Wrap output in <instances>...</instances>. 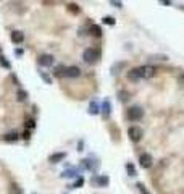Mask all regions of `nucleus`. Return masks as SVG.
I'll use <instances>...</instances> for the list:
<instances>
[{
  "instance_id": "1",
  "label": "nucleus",
  "mask_w": 184,
  "mask_h": 194,
  "mask_svg": "<svg viewBox=\"0 0 184 194\" xmlns=\"http://www.w3.org/2000/svg\"><path fill=\"white\" fill-rule=\"evenodd\" d=\"M142 117H144V110L139 105H133L126 110V120L128 121H139L142 120Z\"/></svg>"
},
{
  "instance_id": "2",
  "label": "nucleus",
  "mask_w": 184,
  "mask_h": 194,
  "mask_svg": "<svg viewBox=\"0 0 184 194\" xmlns=\"http://www.w3.org/2000/svg\"><path fill=\"white\" fill-rule=\"evenodd\" d=\"M82 60L86 61L87 65H94V63H97V60H98V54H97V50H95V49H92V47H87V49H84V52H82Z\"/></svg>"
},
{
  "instance_id": "3",
  "label": "nucleus",
  "mask_w": 184,
  "mask_h": 194,
  "mask_svg": "<svg viewBox=\"0 0 184 194\" xmlns=\"http://www.w3.org/2000/svg\"><path fill=\"white\" fill-rule=\"evenodd\" d=\"M142 134H144V131H142V128H139V126H131L128 130V136L133 143H139V141L142 139Z\"/></svg>"
},
{
  "instance_id": "4",
  "label": "nucleus",
  "mask_w": 184,
  "mask_h": 194,
  "mask_svg": "<svg viewBox=\"0 0 184 194\" xmlns=\"http://www.w3.org/2000/svg\"><path fill=\"white\" fill-rule=\"evenodd\" d=\"M128 79L129 81H139V79H142V67H137V68H131L128 71Z\"/></svg>"
},
{
  "instance_id": "5",
  "label": "nucleus",
  "mask_w": 184,
  "mask_h": 194,
  "mask_svg": "<svg viewBox=\"0 0 184 194\" xmlns=\"http://www.w3.org/2000/svg\"><path fill=\"white\" fill-rule=\"evenodd\" d=\"M53 61H55V58L49 54H42V55H39V58H37V63H39L40 67H52Z\"/></svg>"
},
{
  "instance_id": "6",
  "label": "nucleus",
  "mask_w": 184,
  "mask_h": 194,
  "mask_svg": "<svg viewBox=\"0 0 184 194\" xmlns=\"http://www.w3.org/2000/svg\"><path fill=\"white\" fill-rule=\"evenodd\" d=\"M139 163H140V167H142V168H150V167H152V155L147 154V152L140 154Z\"/></svg>"
},
{
  "instance_id": "7",
  "label": "nucleus",
  "mask_w": 184,
  "mask_h": 194,
  "mask_svg": "<svg viewBox=\"0 0 184 194\" xmlns=\"http://www.w3.org/2000/svg\"><path fill=\"white\" fill-rule=\"evenodd\" d=\"M155 73H157V68L152 67V65H144V67H142V79L152 78Z\"/></svg>"
},
{
  "instance_id": "8",
  "label": "nucleus",
  "mask_w": 184,
  "mask_h": 194,
  "mask_svg": "<svg viewBox=\"0 0 184 194\" xmlns=\"http://www.w3.org/2000/svg\"><path fill=\"white\" fill-rule=\"evenodd\" d=\"M65 76L66 78H78V76H81V70L78 67H66L65 68Z\"/></svg>"
},
{
  "instance_id": "9",
  "label": "nucleus",
  "mask_w": 184,
  "mask_h": 194,
  "mask_svg": "<svg viewBox=\"0 0 184 194\" xmlns=\"http://www.w3.org/2000/svg\"><path fill=\"white\" fill-rule=\"evenodd\" d=\"M65 157H66L65 152H56V154H52L49 157V162L50 163H58V162H61V160H65Z\"/></svg>"
},
{
  "instance_id": "10",
  "label": "nucleus",
  "mask_w": 184,
  "mask_h": 194,
  "mask_svg": "<svg viewBox=\"0 0 184 194\" xmlns=\"http://www.w3.org/2000/svg\"><path fill=\"white\" fill-rule=\"evenodd\" d=\"M23 41H24V34H23L21 31H13L11 32V42L13 44H21Z\"/></svg>"
},
{
  "instance_id": "11",
  "label": "nucleus",
  "mask_w": 184,
  "mask_h": 194,
  "mask_svg": "<svg viewBox=\"0 0 184 194\" xmlns=\"http://www.w3.org/2000/svg\"><path fill=\"white\" fill-rule=\"evenodd\" d=\"M110 113H111L110 100H105V102H103V105H102V115H103V118H108V117H110Z\"/></svg>"
},
{
  "instance_id": "12",
  "label": "nucleus",
  "mask_w": 184,
  "mask_h": 194,
  "mask_svg": "<svg viewBox=\"0 0 184 194\" xmlns=\"http://www.w3.org/2000/svg\"><path fill=\"white\" fill-rule=\"evenodd\" d=\"M89 113H91V115H97V113H100V105H98L95 100H92L91 105H89Z\"/></svg>"
},
{
  "instance_id": "13",
  "label": "nucleus",
  "mask_w": 184,
  "mask_h": 194,
  "mask_svg": "<svg viewBox=\"0 0 184 194\" xmlns=\"http://www.w3.org/2000/svg\"><path fill=\"white\" fill-rule=\"evenodd\" d=\"M3 139L8 141V143H15V141L20 139V134H18V133H10V134H5V136H3Z\"/></svg>"
},
{
  "instance_id": "14",
  "label": "nucleus",
  "mask_w": 184,
  "mask_h": 194,
  "mask_svg": "<svg viewBox=\"0 0 184 194\" xmlns=\"http://www.w3.org/2000/svg\"><path fill=\"white\" fill-rule=\"evenodd\" d=\"M91 34L95 36V37H100V36H102V28L97 26V25H92V26H91Z\"/></svg>"
},
{
  "instance_id": "15",
  "label": "nucleus",
  "mask_w": 184,
  "mask_h": 194,
  "mask_svg": "<svg viewBox=\"0 0 184 194\" xmlns=\"http://www.w3.org/2000/svg\"><path fill=\"white\" fill-rule=\"evenodd\" d=\"M68 12L73 13V15H78V13L81 12V8H79L78 3H68Z\"/></svg>"
},
{
  "instance_id": "16",
  "label": "nucleus",
  "mask_w": 184,
  "mask_h": 194,
  "mask_svg": "<svg viewBox=\"0 0 184 194\" xmlns=\"http://www.w3.org/2000/svg\"><path fill=\"white\" fill-rule=\"evenodd\" d=\"M0 67L2 68H5V70H10L11 68V65H10V61H8L3 55H0Z\"/></svg>"
},
{
  "instance_id": "17",
  "label": "nucleus",
  "mask_w": 184,
  "mask_h": 194,
  "mask_svg": "<svg viewBox=\"0 0 184 194\" xmlns=\"http://www.w3.org/2000/svg\"><path fill=\"white\" fill-rule=\"evenodd\" d=\"M126 172H128V175H129V176H136V175H137V173H136L134 165L131 163V162H128V163H126Z\"/></svg>"
},
{
  "instance_id": "18",
  "label": "nucleus",
  "mask_w": 184,
  "mask_h": 194,
  "mask_svg": "<svg viewBox=\"0 0 184 194\" xmlns=\"http://www.w3.org/2000/svg\"><path fill=\"white\" fill-rule=\"evenodd\" d=\"M102 23H103V25H110V26H115L116 20H115V18H113V16H103Z\"/></svg>"
},
{
  "instance_id": "19",
  "label": "nucleus",
  "mask_w": 184,
  "mask_h": 194,
  "mask_svg": "<svg viewBox=\"0 0 184 194\" xmlns=\"http://www.w3.org/2000/svg\"><path fill=\"white\" fill-rule=\"evenodd\" d=\"M65 68H66V67H56V68H55V71H53V74H55L56 78L65 76Z\"/></svg>"
},
{
  "instance_id": "20",
  "label": "nucleus",
  "mask_w": 184,
  "mask_h": 194,
  "mask_svg": "<svg viewBox=\"0 0 184 194\" xmlns=\"http://www.w3.org/2000/svg\"><path fill=\"white\" fill-rule=\"evenodd\" d=\"M16 99H18L20 102H24L26 99H27V92H26V91H23V89H21V91H18V94H16Z\"/></svg>"
},
{
  "instance_id": "21",
  "label": "nucleus",
  "mask_w": 184,
  "mask_h": 194,
  "mask_svg": "<svg viewBox=\"0 0 184 194\" xmlns=\"http://www.w3.org/2000/svg\"><path fill=\"white\" fill-rule=\"evenodd\" d=\"M76 168H73V170H66V172H63V175L61 176L63 178H69V176H76Z\"/></svg>"
},
{
  "instance_id": "22",
  "label": "nucleus",
  "mask_w": 184,
  "mask_h": 194,
  "mask_svg": "<svg viewBox=\"0 0 184 194\" xmlns=\"http://www.w3.org/2000/svg\"><path fill=\"white\" fill-rule=\"evenodd\" d=\"M97 184H100V186H107V183H108V178L107 176H100V178H95L94 179Z\"/></svg>"
},
{
  "instance_id": "23",
  "label": "nucleus",
  "mask_w": 184,
  "mask_h": 194,
  "mask_svg": "<svg viewBox=\"0 0 184 194\" xmlns=\"http://www.w3.org/2000/svg\"><path fill=\"white\" fill-rule=\"evenodd\" d=\"M128 96H129V94L126 92V91H123V92H120V100H121V102H126V100H128V99H129Z\"/></svg>"
},
{
  "instance_id": "24",
  "label": "nucleus",
  "mask_w": 184,
  "mask_h": 194,
  "mask_svg": "<svg viewBox=\"0 0 184 194\" xmlns=\"http://www.w3.org/2000/svg\"><path fill=\"white\" fill-rule=\"evenodd\" d=\"M10 191H11V194H21V189L18 188L16 184H11V189H10Z\"/></svg>"
},
{
  "instance_id": "25",
  "label": "nucleus",
  "mask_w": 184,
  "mask_h": 194,
  "mask_svg": "<svg viewBox=\"0 0 184 194\" xmlns=\"http://www.w3.org/2000/svg\"><path fill=\"white\" fill-rule=\"evenodd\" d=\"M137 188H139V191L142 192V194H150V192L147 191V189H145V186H144L142 183H137Z\"/></svg>"
},
{
  "instance_id": "26",
  "label": "nucleus",
  "mask_w": 184,
  "mask_h": 194,
  "mask_svg": "<svg viewBox=\"0 0 184 194\" xmlns=\"http://www.w3.org/2000/svg\"><path fill=\"white\" fill-rule=\"evenodd\" d=\"M82 183H84V178H78V181H76V183H74V184H73V186H71V188H79V186H81V184H82Z\"/></svg>"
},
{
  "instance_id": "27",
  "label": "nucleus",
  "mask_w": 184,
  "mask_h": 194,
  "mask_svg": "<svg viewBox=\"0 0 184 194\" xmlns=\"http://www.w3.org/2000/svg\"><path fill=\"white\" fill-rule=\"evenodd\" d=\"M26 128H27V131H29L31 128H34V120H27L26 121Z\"/></svg>"
},
{
  "instance_id": "28",
  "label": "nucleus",
  "mask_w": 184,
  "mask_h": 194,
  "mask_svg": "<svg viewBox=\"0 0 184 194\" xmlns=\"http://www.w3.org/2000/svg\"><path fill=\"white\" fill-rule=\"evenodd\" d=\"M40 76H42V79H44V81H45L47 84H50V83H52V79H50L49 76H47V74H44L42 71H40Z\"/></svg>"
},
{
  "instance_id": "29",
  "label": "nucleus",
  "mask_w": 184,
  "mask_h": 194,
  "mask_svg": "<svg viewBox=\"0 0 184 194\" xmlns=\"http://www.w3.org/2000/svg\"><path fill=\"white\" fill-rule=\"evenodd\" d=\"M110 3H111V5H115L116 8H121V7H123V3H121V2H115V0H111Z\"/></svg>"
},
{
  "instance_id": "30",
  "label": "nucleus",
  "mask_w": 184,
  "mask_h": 194,
  "mask_svg": "<svg viewBox=\"0 0 184 194\" xmlns=\"http://www.w3.org/2000/svg\"><path fill=\"white\" fill-rule=\"evenodd\" d=\"M15 54H16V55H21V54H23V50H21V49H16V50H15Z\"/></svg>"
},
{
  "instance_id": "31",
  "label": "nucleus",
  "mask_w": 184,
  "mask_h": 194,
  "mask_svg": "<svg viewBox=\"0 0 184 194\" xmlns=\"http://www.w3.org/2000/svg\"><path fill=\"white\" fill-rule=\"evenodd\" d=\"M179 83H184V76H181V78H179Z\"/></svg>"
}]
</instances>
